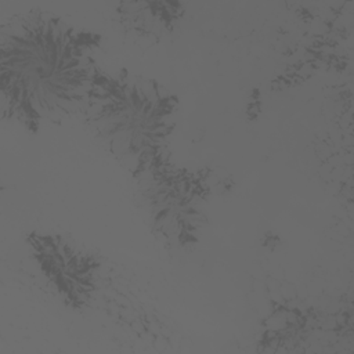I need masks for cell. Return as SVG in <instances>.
Instances as JSON below:
<instances>
[{
  "mask_svg": "<svg viewBox=\"0 0 354 354\" xmlns=\"http://www.w3.org/2000/svg\"><path fill=\"white\" fill-rule=\"evenodd\" d=\"M98 35L30 11L0 30L3 116L39 130L83 111L98 68Z\"/></svg>",
  "mask_w": 354,
  "mask_h": 354,
  "instance_id": "cell-1",
  "label": "cell"
},
{
  "mask_svg": "<svg viewBox=\"0 0 354 354\" xmlns=\"http://www.w3.org/2000/svg\"><path fill=\"white\" fill-rule=\"evenodd\" d=\"M177 109L178 98L166 86L119 71L98 72L83 112L100 141L136 174L162 158Z\"/></svg>",
  "mask_w": 354,
  "mask_h": 354,
  "instance_id": "cell-2",
  "label": "cell"
},
{
  "mask_svg": "<svg viewBox=\"0 0 354 354\" xmlns=\"http://www.w3.org/2000/svg\"><path fill=\"white\" fill-rule=\"evenodd\" d=\"M137 198L152 225L167 243L188 246L199 239L205 221V187L184 169L156 159L136 173Z\"/></svg>",
  "mask_w": 354,
  "mask_h": 354,
  "instance_id": "cell-3",
  "label": "cell"
},
{
  "mask_svg": "<svg viewBox=\"0 0 354 354\" xmlns=\"http://www.w3.org/2000/svg\"><path fill=\"white\" fill-rule=\"evenodd\" d=\"M28 246L40 275L64 303L80 308L93 300L100 267L90 253L54 234H33Z\"/></svg>",
  "mask_w": 354,
  "mask_h": 354,
  "instance_id": "cell-4",
  "label": "cell"
},
{
  "mask_svg": "<svg viewBox=\"0 0 354 354\" xmlns=\"http://www.w3.org/2000/svg\"><path fill=\"white\" fill-rule=\"evenodd\" d=\"M177 4L170 3H130L123 6L122 18L138 32L155 35L167 29L177 15Z\"/></svg>",
  "mask_w": 354,
  "mask_h": 354,
  "instance_id": "cell-5",
  "label": "cell"
}]
</instances>
